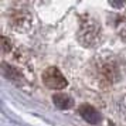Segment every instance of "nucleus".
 Here are the masks:
<instances>
[{"instance_id":"nucleus-4","label":"nucleus","mask_w":126,"mask_h":126,"mask_svg":"<svg viewBox=\"0 0 126 126\" xmlns=\"http://www.w3.org/2000/svg\"><path fill=\"white\" fill-rule=\"evenodd\" d=\"M3 51L6 52V51H9V48H10V46H9V40H7L6 37H3Z\"/></svg>"},{"instance_id":"nucleus-2","label":"nucleus","mask_w":126,"mask_h":126,"mask_svg":"<svg viewBox=\"0 0 126 126\" xmlns=\"http://www.w3.org/2000/svg\"><path fill=\"white\" fill-rule=\"evenodd\" d=\"M78 112H79L81 116H82L88 123H91V125H99V123L102 122L101 113H99L94 106H91V105H81L79 109H78Z\"/></svg>"},{"instance_id":"nucleus-1","label":"nucleus","mask_w":126,"mask_h":126,"mask_svg":"<svg viewBox=\"0 0 126 126\" xmlns=\"http://www.w3.org/2000/svg\"><path fill=\"white\" fill-rule=\"evenodd\" d=\"M43 82L51 89H63L68 84L65 77L61 74V71L55 67H50L43 72Z\"/></svg>"},{"instance_id":"nucleus-3","label":"nucleus","mask_w":126,"mask_h":126,"mask_svg":"<svg viewBox=\"0 0 126 126\" xmlns=\"http://www.w3.org/2000/svg\"><path fill=\"white\" fill-rule=\"evenodd\" d=\"M52 101H54V105L58 109H71L74 106V99L69 95H67V94L58 92V94H55L52 96Z\"/></svg>"}]
</instances>
